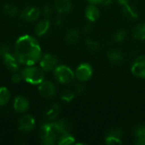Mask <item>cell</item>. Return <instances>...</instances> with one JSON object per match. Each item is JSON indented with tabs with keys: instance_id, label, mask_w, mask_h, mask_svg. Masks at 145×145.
<instances>
[{
	"instance_id": "18",
	"label": "cell",
	"mask_w": 145,
	"mask_h": 145,
	"mask_svg": "<svg viewBox=\"0 0 145 145\" xmlns=\"http://www.w3.org/2000/svg\"><path fill=\"white\" fill-rule=\"evenodd\" d=\"M80 37V33L76 29H70L65 35V41L68 44H75Z\"/></svg>"
},
{
	"instance_id": "22",
	"label": "cell",
	"mask_w": 145,
	"mask_h": 145,
	"mask_svg": "<svg viewBox=\"0 0 145 145\" xmlns=\"http://www.w3.org/2000/svg\"><path fill=\"white\" fill-rule=\"evenodd\" d=\"M10 99V93L8 88L4 87L0 88V106L5 105Z\"/></svg>"
},
{
	"instance_id": "35",
	"label": "cell",
	"mask_w": 145,
	"mask_h": 145,
	"mask_svg": "<svg viewBox=\"0 0 145 145\" xmlns=\"http://www.w3.org/2000/svg\"><path fill=\"white\" fill-rule=\"evenodd\" d=\"M113 2V0H101L100 2V4H103V5H108L110 3H111Z\"/></svg>"
},
{
	"instance_id": "12",
	"label": "cell",
	"mask_w": 145,
	"mask_h": 145,
	"mask_svg": "<svg viewBox=\"0 0 145 145\" xmlns=\"http://www.w3.org/2000/svg\"><path fill=\"white\" fill-rule=\"evenodd\" d=\"M55 9L59 14H67L71 10L72 3L71 0H55Z\"/></svg>"
},
{
	"instance_id": "33",
	"label": "cell",
	"mask_w": 145,
	"mask_h": 145,
	"mask_svg": "<svg viewBox=\"0 0 145 145\" xmlns=\"http://www.w3.org/2000/svg\"><path fill=\"white\" fill-rule=\"evenodd\" d=\"M21 79H22L21 75H20V74H18V73H16V72H15V73L12 76L11 81H12L14 83H19V82L21 81Z\"/></svg>"
},
{
	"instance_id": "37",
	"label": "cell",
	"mask_w": 145,
	"mask_h": 145,
	"mask_svg": "<svg viewBox=\"0 0 145 145\" xmlns=\"http://www.w3.org/2000/svg\"><path fill=\"white\" fill-rule=\"evenodd\" d=\"M88 1H89L92 4H100V2H101V0H88Z\"/></svg>"
},
{
	"instance_id": "31",
	"label": "cell",
	"mask_w": 145,
	"mask_h": 145,
	"mask_svg": "<svg viewBox=\"0 0 145 145\" xmlns=\"http://www.w3.org/2000/svg\"><path fill=\"white\" fill-rule=\"evenodd\" d=\"M53 13H54V10H53V8L50 6V5H46L43 8V14H44V16L48 19L50 18L52 15H53Z\"/></svg>"
},
{
	"instance_id": "15",
	"label": "cell",
	"mask_w": 145,
	"mask_h": 145,
	"mask_svg": "<svg viewBox=\"0 0 145 145\" xmlns=\"http://www.w3.org/2000/svg\"><path fill=\"white\" fill-rule=\"evenodd\" d=\"M107 58H108V59L110 60V62H111V63H113V64H119V63H121V62L123 60V59H124L122 53H121L120 50L116 49V48L110 49V50L108 52V54H107Z\"/></svg>"
},
{
	"instance_id": "16",
	"label": "cell",
	"mask_w": 145,
	"mask_h": 145,
	"mask_svg": "<svg viewBox=\"0 0 145 145\" xmlns=\"http://www.w3.org/2000/svg\"><path fill=\"white\" fill-rule=\"evenodd\" d=\"M85 14L90 22H94L99 17V10L94 4H91L87 8Z\"/></svg>"
},
{
	"instance_id": "7",
	"label": "cell",
	"mask_w": 145,
	"mask_h": 145,
	"mask_svg": "<svg viewBox=\"0 0 145 145\" xmlns=\"http://www.w3.org/2000/svg\"><path fill=\"white\" fill-rule=\"evenodd\" d=\"M40 15V9L37 7L33 6H28L25 8L21 13H20V17L25 21L31 22L35 21L38 19Z\"/></svg>"
},
{
	"instance_id": "11",
	"label": "cell",
	"mask_w": 145,
	"mask_h": 145,
	"mask_svg": "<svg viewBox=\"0 0 145 145\" xmlns=\"http://www.w3.org/2000/svg\"><path fill=\"white\" fill-rule=\"evenodd\" d=\"M14 109L16 112L19 113L26 111L29 109L28 100L22 96H17L14 101Z\"/></svg>"
},
{
	"instance_id": "36",
	"label": "cell",
	"mask_w": 145,
	"mask_h": 145,
	"mask_svg": "<svg viewBox=\"0 0 145 145\" xmlns=\"http://www.w3.org/2000/svg\"><path fill=\"white\" fill-rule=\"evenodd\" d=\"M117 1H118V3H119L120 4H121L122 6L127 4L128 2H129V0H117Z\"/></svg>"
},
{
	"instance_id": "5",
	"label": "cell",
	"mask_w": 145,
	"mask_h": 145,
	"mask_svg": "<svg viewBox=\"0 0 145 145\" xmlns=\"http://www.w3.org/2000/svg\"><path fill=\"white\" fill-rule=\"evenodd\" d=\"M58 64V59L52 54H46L40 61V65L42 71H49L56 68Z\"/></svg>"
},
{
	"instance_id": "9",
	"label": "cell",
	"mask_w": 145,
	"mask_h": 145,
	"mask_svg": "<svg viewBox=\"0 0 145 145\" xmlns=\"http://www.w3.org/2000/svg\"><path fill=\"white\" fill-rule=\"evenodd\" d=\"M40 94L44 98H51L56 93V87L51 82H42L38 88Z\"/></svg>"
},
{
	"instance_id": "34",
	"label": "cell",
	"mask_w": 145,
	"mask_h": 145,
	"mask_svg": "<svg viewBox=\"0 0 145 145\" xmlns=\"http://www.w3.org/2000/svg\"><path fill=\"white\" fill-rule=\"evenodd\" d=\"M91 29H92V25H91V22L88 23V24H86L83 27V31L85 33H88V32H90L91 31Z\"/></svg>"
},
{
	"instance_id": "26",
	"label": "cell",
	"mask_w": 145,
	"mask_h": 145,
	"mask_svg": "<svg viewBox=\"0 0 145 145\" xmlns=\"http://www.w3.org/2000/svg\"><path fill=\"white\" fill-rule=\"evenodd\" d=\"M127 31H126L125 30L121 29V30H119V31H117L116 32V34H115V36H114V39H115L116 42H121L124 41V40L127 38Z\"/></svg>"
},
{
	"instance_id": "28",
	"label": "cell",
	"mask_w": 145,
	"mask_h": 145,
	"mask_svg": "<svg viewBox=\"0 0 145 145\" xmlns=\"http://www.w3.org/2000/svg\"><path fill=\"white\" fill-rule=\"evenodd\" d=\"M107 136H113V137H116V138H121V137H122V131L120 128H113V129L110 130L107 133Z\"/></svg>"
},
{
	"instance_id": "4",
	"label": "cell",
	"mask_w": 145,
	"mask_h": 145,
	"mask_svg": "<svg viewBox=\"0 0 145 145\" xmlns=\"http://www.w3.org/2000/svg\"><path fill=\"white\" fill-rule=\"evenodd\" d=\"M75 76L79 81L87 82L93 76V68L89 64L82 63L76 68Z\"/></svg>"
},
{
	"instance_id": "27",
	"label": "cell",
	"mask_w": 145,
	"mask_h": 145,
	"mask_svg": "<svg viewBox=\"0 0 145 145\" xmlns=\"http://www.w3.org/2000/svg\"><path fill=\"white\" fill-rule=\"evenodd\" d=\"M74 97H75V93L71 90H65L61 93V99L65 102H71L74 99Z\"/></svg>"
},
{
	"instance_id": "23",
	"label": "cell",
	"mask_w": 145,
	"mask_h": 145,
	"mask_svg": "<svg viewBox=\"0 0 145 145\" xmlns=\"http://www.w3.org/2000/svg\"><path fill=\"white\" fill-rule=\"evenodd\" d=\"M3 12L8 17L14 18L18 14V8L14 5L8 3V4H5L3 6Z\"/></svg>"
},
{
	"instance_id": "17",
	"label": "cell",
	"mask_w": 145,
	"mask_h": 145,
	"mask_svg": "<svg viewBox=\"0 0 145 145\" xmlns=\"http://www.w3.org/2000/svg\"><path fill=\"white\" fill-rule=\"evenodd\" d=\"M135 143L145 145V126H139L135 129Z\"/></svg>"
},
{
	"instance_id": "20",
	"label": "cell",
	"mask_w": 145,
	"mask_h": 145,
	"mask_svg": "<svg viewBox=\"0 0 145 145\" xmlns=\"http://www.w3.org/2000/svg\"><path fill=\"white\" fill-rule=\"evenodd\" d=\"M133 35L138 40H145V23L137 25L133 31Z\"/></svg>"
},
{
	"instance_id": "10",
	"label": "cell",
	"mask_w": 145,
	"mask_h": 145,
	"mask_svg": "<svg viewBox=\"0 0 145 145\" xmlns=\"http://www.w3.org/2000/svg\"><path fill=\"white\" fill-rule=\"evenodd\" d=\"M3 62L5 66L12 72H17L20 68V61L16 58V56L14 54H11L10 53H8L3 57Z\"/></svg>"
},
{
	"instance_id": "21",
	"label": "cell",
	"mask_w": 145,
	"mask_h": 145,
	"mask_svg": "<svg viewBox=\"0 0 145 145\" xmlns=\"http://www.w3.org/2000/svg\"><path fill=\"white\" fill-rule=\"evenodd\" d=\"M59 106L57 104H54L47 110L46 117L47 119L52 121V120H54L59 116Z\"/></svg>"
},
{
	"instance_id": "25",
	"label": "cell",
	"mask_w": 145,
	"mask_h": 145,
	"mask_svg": "<svg viewBox=\"0 0 145 145\" xmlns=\"http://www.w3.org/2000/svg\"><path fill=\"white\" fill-rule=\"evenodd\" d=\"M86 45L88 49L91 52H97L99 49V43L93 40H87Z\"/></svg>"
},
{
	"instance_id": "8",
	"label": "cell",
	"mask_w": 145,
	"mask_h": 145,
	"mask_svg": "<svg viewBox=\"0 0 145 145\" xmlns=\"http://www.w3.org/2000/svg\"><path fill=\"white\" fill-rule=\"evenodd\" d=\"M35 127V118L31 115H25L19 120V130L21 132H30Z\"/></svg>"
},
{
	"instance_id": "14",
	"label": "cell",
	"mask_w": 145,
	"mask_h": 145,
	"mask_svg": "<svg viewBox=\"0 0 145 145\" xmlns=\"http://www.w3.org/2000/svg\"><path fill=\"white\" fill-rule=\"evenodd\" d=\"M122 14L125 18L128 20H136L138 17V12L137 8L133 6H131L130 4L123 5L122 7Z\"/></svg>"
},
{
	"instance_id": "29",
	"label": "cell",
	"mask_w": 145,
	"mask_h": 145,
	"mask_svg": "<svg viewBox=\"0 0 145 145\" xmlns=\"http://www.w3.org/2000/svg\"><path fill=\"white\" fill-rule=\"evenodd\" d=\"M121 138H116L113 136H107L105 138V142L108 144H121Z\"/></svg>"
},
{
	"instance_id": "3",
	"label": "cell",
	"mask_w": 145,
	"mask_h": 145,
	"mask_svg": "<svg viewBox=\"0 0 145 145\" xmlns=\"http://www.w3.org/2000/svg\"><path fill=\"white\" fill-rule=\"evenodd\" d=\"M75 76L71 69L65 65H59L54 69V77L60 83H71Z\"/></svg>"
},
{
	"instance_id": "1",
	"label": "cell",
	"mask_w": 145,
	"mask_h": 145,
	"mask_svg": "<svg viewBox=\"0 0 145 145\" xmlns=\"http://www.w3.org/2000/svg\"><path fill=\"white\" fill-rule=\"evenodd\" d=\"M14 55L20 63L31 66L40 60L41 47L34 37L24 35L20 37L15 42Z\"/></svg>"
},
{
	"instance_id": "6",
	"label": "cell",
	"mask_w": 145,
	"mask_h": 145,
	"mask_svg": "<svg viewBox=\"0 0 145 145\" xmlns=\"http://www.w3.org/2000/svg\"><path fill=\"white\" fill-rule=\"evenodd\" d=\"M131 71L134 76L145 78V55L139 56L134 60Z\"/></svg>"
},
{
	"instance_id": "30",
	"label": "cell",
	"mask_w": 145,
	"mask_h": 145,
	"mask_svg": "<svg viewBox=\"0 0 145 145\" xmlns=\"http://www.w3.org/2000/svg\"><path fill=\"white\" fill-rule=\"evenodd\" d=\"M73 89H74L75 93H76L77 94H82L85 91V87L82 83H76L74 85Z\"/></svg>"
},
{
	"instance_id": "13",
	"label": "cell",
	"mask_w": 145,
	"mask_h": 145,
	"mask_svg": "<svg viewBox=\"0 0 145 145\" xmlns=\"http://www.w3.org/2000/svg\"><path fill=\"white\" fill-rule=\"evenodd\" d=\"M49 27H50V21H49L48 19L46 18V19L41 20L40 22H38L36 25V26H35V33L38 37L43 36L44 34L47 33Z\"/></svg>"
},
{
	"instance_id": "19",
	"label": "cell",
	"mask_w": 145,
	"mask_h": 145,
	"mask_svg": "<svg viewBox=\"0 0 145 145\" xmlns=\"http://www.w3.org/2000/svg\"><path fill=\"white\" fill-rule=\"evenodd\" d=\"M57 127H59V129L60 130V132L62 133L63 135L65 134H69L71 130V123L65 120V119H60L57 121H55Z\"/></svg>"
},
{
	"instance_id": "32",
	"label": "cell",
	"mask_w": 145,
	"mask_h": 145,
	"mask_svg": "<svg viewBox=\"0 0 145 145\" xmlns=\"http://www.w3.org/2000/svg\"><path fill=\"white\" fill-rule=\"evenodd\" d=\"M8 53H9L8 46H7V45H0V56L3 57Z\"/></svg>"
},
{
	"instance_id": "24",
	"label": "cell",
	"mask_w": 145,
	"mask_h": 145,
	"mask_svg": "<svg viewBox=\"0 0 145 145\" xmlns=\"http://www.w3.org/2000/svg\"><path fill=\"white\" fill-rule=\"evenodd\" d=\"M75 142V138L69 134H65V135H62L59 140H58V144L59 145H70L74 144Z\"/></svg>"
},
{
	"instance_id": "2",
	"label": "cell",
	"mask_w": 145,
	"mask_h": 145,
	"mask_svg": "<svg viewBox=\"0 0 145 145\" xmlns=\"http://www.w3.org/2000/svg\"><path fill=\"white\" fill-rule=\"evenodd\" d=\"M22 79L31 84H40L44 80V73L42 70L32 65L24 69L20 73Z\"/></svg>"
}]
</instances>
